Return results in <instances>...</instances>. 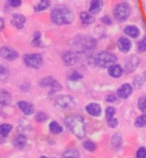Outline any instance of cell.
Here are the masks:
<instances>
[{"instance_id": "obj_13", "label": "cell", "mask_w": 146, "mask_h": 158, "mask_svg": "<svg viewBox=\"0 0 146 158\" xmlns=\"http://www.w3.org/2000/svg\"><path fill=\"white\" fill-rule=\"evenodd\" d=\"M26 17H25L23 15L21 14H15L13 15L12 19H11V23L13 26H15V27L18 29H21L24 27L25 23H26Z\"/></svg>"}, {"instance_id": "obj_14", "label": "cell", "mask_w": 146, "mask_h": 158, "mask_svg": "<svg viewBox=\"0 0 146 158\" xmlns=\"http://www.w3.org/2000/svg\"><path fill=\"white\" fill-rule=\"evenodd\" d=\"M124 33L132 38H139L140 35V30L137 26L134 25H128L124 28Z\"/></svg>"}, {"instance_id": "obj_10", "label": "cell", "mask_w": 146, "mask_h": 158, "mask_svg": "<svg viewBox=\"0 0 146 158\" xmlns=\"http://www.w3.org/2000/svg\"><path fill=\"white\" fill-rule=\"evenodd\" d=\"M78 60V55L75 52L68 51L63 55V61L68 66L73 65Z\"/></svg>"}, {"instance_id": "obj_17", "label": "cell", "mask_w": 146, "mask_h": 158, "mask_svg": "<svg viewBox=\"0 0 146 158\" xmlns=\"http://www.w3.org/2000/svg\"><path fill=\"white\" fill-rule=\"evenodd\" d=\"M17 106H19V108L21 109V110L27 116H29V115H32V114L34 112V107L32 104L28 103L27 101H19L17 104Z\"/></svg>"}, {"instance_id": "obj_34", "label": "cell", "mask_w": 146, "mask_h": 158, "mask_svg": "<svg viewBox=\"0 0 146 158\" xmlns=\"http://www.w3.org/2000/svg\"><path fill=\"white\" fill-rule=\"evenodd\" d=\"M138 107L143 112L146 111V96L141 97L138 101Z\"/></svg>"}, {"instance_id": "obj_1", "label": "cell", "mask_w": 146, "mask_h": 158, "mask_svg": "<svg viewBox=\"0 0 146 158\" xmlns=\"http://www.w3.org/2000/svg\"><path fill=\"white\" fill-rule=\"evenodd\" d=\"M65 125L72 134L79 139L86 136L85 120L80 115H72L65 119Z\"/></svg>"}, {"instance_id": "obj_31", "label": "cell", "mask_w": 146, "mask_h": 158, "mask_svg": "<svg viewBox=\"0 0 146 158\" xmlns=\"http://www.w3.org/2000/svg\"><path fill=\"white\" fill-rule=\"evenodd\" d=\"M144 78H143L141 76H137L134 77L133 79V87L135 88V89H139L141 87L143 86V84H144Z\"/></svg>"}, {"instance_id": "obj_2", "label": "cell", "mask_w": 146, "mask_h": 158, "mask_svg": "<svg viewBox=\"0 0 146 158\" xmlns=\"http://www.w3.org/2000/svg\"><path fill=\"white\" fill-rule=\"evenodd\" d=\"M51 21L56 25L71 24L74 20V15L69 9L63 6L54 8L51 14Z\"/></svg>"}, {"instance_id": "obj_30", "label": "cell", "mask_w": 146, "mask_h": 158, "mask_svg": "<svg viewBox=\"0 0 146 158\" xmlns=\"http://www.w3.org/2000/svg\"><path fill=\"white\" fill-rule=\"evenodd\" d=\"M116 113V110L114 106H108L107 109L105 110V114H106V120L108 121L112 119Z\"/></svg>"}, {"instance_id": "obj_9", "label": "cell", "mask_w": 146, "mask_h": 158, "mask_svg": "<svg viewBox=\"0 0 146 158\" xmlns=\"http://www.w3.org/2000/svg\"><path fill=\"white\" fill-rule=\"evenodd\" d=\"M117 45L120 51L122 53H127L132 48V42L126 37H121L117 41Z\"/></svg>"}, {"instance_id": "obj_37", "label": "cell", "mask_w": 146, "mask_h": 158, "mask_svg": "<svg viewBox=\"0 0 146 158\" xmlns=\"http://www.w3.org/2000/svg\"><path fill=\"white\" fill-rule=\"evenodd\" d=\"M118 95H115V94H108L105 98V100L108 103H116L118 101Z\"/></svg>"}, {"instance_id": "obj_40", "label": "cell", "mask_w": 146, "mask_h": 158, "mask_svg": "<svg viewBox=\"0 0 146 158\" xmlns=\"http://www.w3.org/2000/svg\"><path fill=\"white\" fill-rule=\"evenodd\" d=\"M101 21L104 25H107V26H109V25L112 24V20L110 16L108 15H104L101 18Z\"/></svg>"}, {"instance_id": "obj_12", "label": "cell", "mask_w": 146, "mask_h": 158, "mask_svg": "<svg viewBox=\"0 0 146 158\" xmlns=\"http://www.w3.org/2000/svg\"><path fill=\"white\" fill-rule=\"evenodd\" d=\"M139 65V59L137 56H132L127 60L125 65V72L131 73L135 70Z\"/></svg>"}, {"instance_id": "obj_35", "label": "cell", "mask_w": 146, "mask_h": 158, "mask_svg": "<svg viewBox=\"0 0 146 158\" xmlns=\"http://www.w3.org/2000/svg\"><path fill=\"white\" fill-rule=\"evenodd\" d=\"M83 78V75L80 74V72H73L71 75L69 76V79L71 81H73V82H76V81H79L80 79Z\"/></svg>"}, {"instance_id": "obj_29", "label": "cell", "mask_w": 146, "mask_h": 158, "mask_svg": "<svg viewBox=\"0 0 146 158\" xmlns=\"http://www.w3.org/2000/svg\"><path fill=\"white\" fill-rule=\"evenodd\" d=\"M83 147L88 151H94L96 149H97V145L96 144L91 140H86L83 143Z\"/></svg>"}, {"instance_id": "obj_41", "label": "cell", "mask_w": 146, "mask_h": 158, "mask_svg": "<svg viewBox=\"0 0 146 158\" xmlns=\"http://www.w3.org/2000/svg\"><path fill=\"white\" fill-rule=\"evenodd\" d=\"M8 76V71L7 69L2 65H0V78L2 77H5Z\"/></svg>"}, {"instance_id": "obj_25", "label": "cell", "mask_w": 146, "mask_h": 158, "mask_svg": "<svg viewBox=\"0 0 146 158\" xmlns=\"http://www.w3.org/2000/svg\"><path fill=\"white\" fill-rule=\"evenodd\" d=\"M63 157L64 158H79L80 157V152L75 149L68 150L65 152H63Z\"/></svg>"}, {"instance_id": "obj_28", "label": "cell", "mask_w": 146, "mask_h": 158, "mask_svg": "<svg viewBox=\"0 0 146 158\" xmlns=\"http://www.w3.org/2000/svg\"><path fill=\"white\" fill-rule=\"evenodd\" d=\"M31 44L35 46V47H40L41 46V33L39 31L34 32Z\"/></svg>"}, {"instance_id": "obj_3", "label": "cell", "mask_w": 146, "mask_h": 158, "mask_svg": "<svg viewBox=\"0 0 146 158\" xmlns=\"http://www.w3.org/2000/svg\"><path fill=\"white\" fill-rule=\"evenodd\" d=\"M117 57L108 51H99L94 55L93 61L96 65L102 68H108L115 64Z\"/></svg>"}, {"instance_id": "obj_32", "label": "cell", "mask_w": 146, "mask_h": 158, "mask_svg": "<svg viewBox=\"0 0 146 158\" xmlns=\"http://www.w3.org/2000/svg\"><path fill=\"white\" fill-rule=\"evenodd\" d=\"M35 120L37 121L38 123H44L48 120V116L47 114L43 112V111H39L38 113L36 114L35 116Z\"/></svg>"}, {"instance_id": "obj_23", "label": "cell", "mask_w": 146, "mask_h": 158, "mask_svg": "<svg viewBox=\"0 0 146 158\" xmlns=\"http://www.w3.org/2000/svg\"><path fill=\"white\" fill-rule=\"evenodd\" d=\"M13 126L11 124L4 123L0 125V136L2 137L6 138L8 137V135L10 134L11 131L12 130Z\"/></svg>"}, {"instance_id": "obj_36", "label": "cell", "mask_w": 146, "mask_h": 158, "mask_svg": "<svg viewBox=\"0 0 146 158\" xmlns=\"http://www.w3.org/2000/svg\"><path fill=\"white\" fill-rule=\"evenodd\" d=\"M137 158H146V148L145 147H140L137 151L136 154Z\"/></svg>"}, {"instance_id": "obj_42", "label": "cell", "mask_w": 146, "mask_h": 158, "mask_svg": "<svg viewBox=\"0 0 146 158\" xmlns=\"http://www.w3.org/2000/svg\"><path fill=\"white\" fill-rule=\"evenodd\" d=\"M4 22L3 21V19L0 17V31L4 28Z\"/></svg>"}, {"instance_id": "obj_19", "label": "cell", "mask_w": 146, "mask_h": 158, "mask_svg": "<svg viewBox=\"0 0 146 158\" xmlns=\"http://www.w3.org/2000/svg\"><path fill=\"white\" fill-rule=\"evenodd\" d=\"M80 17L81 22L85 25H91L95 21L93 15L91 14L90 12H81Z\"/></svg>"}, {"instance_id": "obj_5", "label": "cell", "mask_w": 146, "mask_h": 158, "mask_svg": "<svg viewBox=\"0 0 146 158\" xmlns=\"http://www.w3.org/2000/svg\"><path fill=\"white\" fill-rule=\"evenodd\" d=\"M25 65L33 69H40L44 65V59L39 54H28L23 57Z\"/></svg>"}, {"instance_id": "obj_21", "label": "cell", "mask_w": 146, "mask_h": 158, "mask_svg": "<svg viewBox=\"0 0 146 158\" xmlns=\"http://www.w3.org/2000/svg\"><path fill=\"white\" fill-rule=\"evenodd\" d=\"M11 101V95L6 90H0V104L9 105Z\"/></svg>"}, {"instance_id": "obj_6", "label": "cell", "mask_w": 146, "mask_h": 158, "mask_svg": "<svg viewBox=\"0 0 146 158\" xmlns=\"http://www.w3.org/2000/svg\"><path fill=\"white\" fill-rule=\"evenodd\" d=\"M74 105V100L69 95H59L55 100V106L59 109H67Z\"/></svg>"}, {"instance_id": "obj_39", "label": "cell", "mask_w": 146, "mask_h": 158, "mask_svg": "<svg viewBox=\"0 0 146 158\" xmlns=\"http://www.w3.org/2000/svg\"><path fill=\"white\" fill-rule=\"evenodd\" d=\"M8 3L12 7L17 8L21 4V0H8Z\"/></svg>"}, {"instance_id": "obj_22", "label": "cell", "mask_w": 146, "mask_h": 158, "mask_svg": "<svg viewBox=\"0 0 146 158\" xmlns=\"http://www.w3.org/2000/svg\"><path fill=\"white\" fill-rule=\"evenodd\" d=\"M49 129L53 134H59L63 131V127L56 121H52L49 125Z\"/></svg>"}, {"instance_id": "obj_18", "label": "cell", "mask_w": 146, "mask_h": 158, "mask_svg": "<svg viewBox=\"0 0 146 158\" xmlns=\"http://www.w3.org/2000/svg\"><path fill=\"white\" fill-rule=\"evenodd\" d=\"M27 143H28V139L23 134L18 135L17 137L15 139L14 142H13L15 147L18 148V149H23V148H25V146L27 145Z\"/></svg>"}, {"instance_id": "obj_38", "label": "cell", "mask_w": 146, "mask_h": 158, "mask_svg": "<svg viewBox=\"0 0 146 158\" xmlns=\"http://www.w3.org/2000/svg\"><path fill=\"white\" fill-rule=\"evenodd\" d=\"M107 123H108V127H111V128H115V127H116L118 126L119 124L118 120H117L116 118H115V117H113L110 120L107 121Z\"/></svg>"}, {"instance_id": "obj_7", "label": "cell", "mask_w": 146, "mask_h": 158, "mask_svg": "<svg viewBox=\"0 0 146 158\" xmlns=\"http://www.w3.org/2000/svg\"><path fill=\"white\" fill-rule=\"evenodd\" d=\"M0 55L2 58L12 61L18 58L19 54L17 51L15 50L14 48H11V47H2L0 48Z\"/></svg>"}, {"instance_id": "obj_4", "label": "cell", "mask_w": 146, "mask_h": 158, "mask_svg": "<svg viewBox=\"0 0 146 158\" xmlns=\"http://www.w3.org/2000/svg\"><path fill=\"white\" fill-rule=\"evenodd\" d=\"M131 14V7L127 3H120L115 5L114 9V15L117 21L123 22L128 19Z\"/></svg>"}, {"instance_id": "obj_44", "label": "cell", "mask_w": 146, "mask_h": 158, "mask_svg": "<svg viewBox=\"0 0 146 158\" xmlns=\"http://www.w3.org/2000/svg\"><path fill=\"white\" fill-rule=\"evenodd\" d=\"M145 80H146V75H145Z\"/></svg>"}, {"instance_id": "obj_20", "label": "cell", "mask_w": 146, "mask_h": 158, "mask_svg": "<svg viewBox=\"0 0 146 158\" xmlns=\"http://www.w3.org/2000/svg\"><path fill=\"white\" fill-rule=\"evenodd\" d=\"M122 138L120 134H115L111 139V145L115 150H119L122 147Z\"/></svg>"}, {"instance_id": "obj_27", "label": "cell", "mask_w": 146, "mask_h": 158, "mask_svg": "<svg viewBox=\"0 0 146 158\" xmlns=\"http://www.w3.org/2000/svg\"><path fill=\"white\" fill-rule=\"evenodd\" d=\"M56 80L53 78L52 77H46L45 78H43L39 83V85L41 88H46V87H51L52 85V83Z\"/></svg>"}, {"instance_id": "obj_16", "label": "cell", "mask_w": 146, "mask_h": 158, "mask_svg": "<svg viewBox=\"0 0 146 158\" xmlns=\"http://www.w3.org/2000/svg\"><path fill=\"white\" fill-rule=\"evenodd\" d=\"M104 6V3L102 0H91L89 7V12L91 15H97L100 13Z\"/></svg>"}, {"instance_id": "obj_15", "label": "cell", "mask_w": 146, "mask_h": 158, "mask_svg": "<svg viewBox=\"0 0 146 158\" xmlns=\"http://www.w3.org/2000/svg\"><path fill=\"white\" fill-rule=\"evenodd\" d=\"M123 72H124V69L122 68V65H117V64H114L108 68V75L114 78H118L120 77H122Z\"/></svg>"}, {"instance_id": "obj_24", "label": "cell", "mask_w": 146, "mask_h": 158, "mask_svg": "<svg viewBox=\"0 0 146 158\" xmlns=\"http://www.w3.org/2000/svg\"><path fill=\"white\" fill-rule=\"evenodd\" d=\"M51 6V0H40L38 5H36L34 10L36 12H40V11L45 10Z\"/></svg>"}, {"instance_id": "obj_33", "label": "cell", "mask_w": 146, "mask_h": 158, "mask_svg": "<svg viewBox=\"0 0 146 158\" xmlns=\"http://www.w3.org/2000/svg\"><path fill=\"white\" fill-rule=\"evenodd\" d=\"M138 51L140 53L146 51V36L143 37V38L138 43Z\"/></svg>"}, {"instance_id": "obj_26", "label": "cell", "mask_w": 146, "mask_h": 158, "mask_svg": "<svg viewBox=\"0 0 146 158\" xmlns=\"http://www.w3.org/2000/svg\"><path fill=\"white\" fill-rule=\"evenodd\" d=\"M136 127H144L146 126V114H143L141 116L136 118L134 122Z\"/></svg>"}, {"instance_id": "obj_8", "label": "cell", "mask_w": 146, "mask_h": 158, "mask_svg": "<svg viewBox=\"0 0 146 158\" xmlns=\"http://www.w3.org/2000/svg\"><path fill=\"white\" fill-rule=\"evenodd\" d=\"M133 92V88L129 83H124L117 90V95L121 99H127Z\"/></svg>"}, {"instance_id": "obj_43", "label": "cell", "mask_w": 146, "mask_h": 158, "mask_svg": "<svg viewBox=\"0 0 146 158\" xmlns=\"http://www.w3.org/2000/svg\"><path fill=\"white\" fill-rule=\"evenodd\" d=\"M39 158H49V157H47V156H40V157Z\"/></svg>"}, {"instance_id": "obj_11", "label": "cell", "mask_w": 146, "mask_h": 158, "mask_svg": "<svg viewBox=\"0 0 146 158\" xmlns=\"http://www.w3.org/2000/svg\"><path fill=\"white\" fill-rule=\"evenodd\" d=\"M86 111L92 117H99L102 114L101 106L97 103H90L86 106Z\"/></svg>"}]
</instances>
